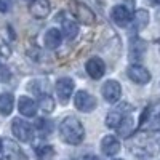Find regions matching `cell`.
<instances>
[{
    "label": "cell",
    "mask_w": 160,
    "mask_h": 160,
    "mask_svg": "<svg viewBox=\"0 0 160 160\" xmlns=\"http://www.w3.org/2000/svg\"><path fill=\"white\" fill-rule=\"evenodd\" d=\"M55 90H56V95H58V99L61 101V104H68V101L71 99L72 93H74V80L69 77L59 78L55 85Z\"/></svg>",
    "instance_id": "8992f818"
},
{
    "label": "cell",
    "mask_w": 160,
    "mask_h": 160,
    "mask_svg": "<svg viewBox=\"0 0 160 160\" xmlns=\"http://www.w3.org/2000/svg\"><path fill=\"white\" fill-rule=\"evenodd\" d=\"M78 34V24L74 21H64L62 24V37L66 40H74Z\"/></svg>",
    "instance_id": "7402d4cb"
},
{
    "label": "cell",
    "mask_w": 160,
    "mask_h": 160,
    "mask_svg": "<svg viewBox=\"0 0 160 160\" xmlns=\"http://www.w3.org/2000/svg\"><path fill=\"white\" fill-rule=\"evenodd\" d=\"M0 151H2V139H0Z\"/></svg>",
    "instance_id": "83f0119b"
},
{
    "label": "cell",
    "mask_w": 160,
    "mask_h": 160,
    "mask_svg": "<svg viewBox=\"0 0 160 160\" xmlns=\"http://www.w3.org/2000/svg\"><path fill=\"white\" fill-rule=\"evenodd\" d=\"M29 11L34 18L45 19L51 11V5H50L48 0H32L31 5H29Z\"/></svg>",
    "instance_id": "7c38bea8"
},
{
    "label": "cell",
    "mask_w": 160,
    "mask_h": 160,
    "mask_svg": "<svg viewBox=\"0 0 160 160\" xmlns=\"http://www.w3.org/2000/svg\"><path fill=\"white\" fill-rule=\"evenodd\" d=\"M148 50V43L142 38L135 37L130 42V59L131 61H141L144 58V53Z\"/></svg>",
    "instance_id": "4fadbf2b"
},
{
    "label": "cell",
    "mask_w": 160,
    "mask_h": 160,
    "mask_svg": "<svg viewBox=\"0 0 160 160\" xmlns=\"http://www.w3.org/2000/svg\"><path fill=\"white\" fill-rule=\"evenodd\" d=\"M13 7L11 0H0V13H8Z\"/></svg>",
    "instance_id": "484cf974"
},
{
    "label": "cell",
    "mask_w": 160,
    "mask_h": 160,
    "mask_svg": "<svg viewBox=\"0 0 160 160\" xmlns=\"http://www.w3.org/2000/svg\"><path fill=\"white\" fill-rule=\"evenodd\" d=\"M101 151H102L104 155H109V157L118 154V151H120V142H118V139H117L115 136H112V135L104 136L102 141H101Z\"/></svg>",
    "instance_id": "2e32d148"
},
{
    "label": "cell",
    "mask_w": 160,
    "mask_h": 160,
    "mask_svg": "<svg viewBox=\"0 0 160 160\" xmlns=\"http://www.w3.org/2000/svg\"><path fill=\"white\" fill-rule=\"evenodd\" d=\"M111 18L112 21L118 26V28H128V24L131 22V10L125 5H115L111 10Z\"/></svg>",
    "instance_id": "52a82bcc"
},
{
    "label": "cell",
    "mask_w": 160,
    "mask_h": 160,
    "mask_svg": "<svg viewBox=\"0 0 160 160\" xmlns=\"http://www.w3.org/2000/svg\"><path fill=\"white\" fill-rule=\"evenodd\" d=\"M38 160H53L55 157V149L51 146H40V148L35 149Z\"/></svg>",
    "instance_id": "cb8c5ba5"
},
{
    "label": "cell",
    "mask_w": 160,
    "mask_h": 160,
    "mask_svg": "<svg viewBox=\"0 0 160 160\" xmlns=\"http://www.w3.org/2000/svg\"><path fill=\"white\" fill-rule=\"evenodd\" d=\"M2 149H3L7 160H28V155L19 148V144L15 142L13 139H3Z\"/></svg>",
    "instance_id": "30bf717a"
},
{
    "label": "cell",
    "mask_w": 160,
    "mask_h": 160,
    "mask_svg": "<svg viewBox=\"0 0 160 160\" xmlns=\"http://www.w3.org/2000/svg\"><path fill=\"white\" fill-rule=\"evenodd\" d=\"M18 109H19L21 115H24V117H35L38 106H37V102H35L32 98H29V96H21V98L18 99Z\"/></svg>",
    "instance_id": "9a60e30c"
},
{
    "label": "cell",
    "mask_w": 160,
    "mask_h": 160,
    "mask_svg": "<svg viewBox=\"0 0 160 160\" xmlns=\"http://www.w3.org/2000/svg\"><path fill=\"white\" fill-rule=\"evenodd\" d=\"M78 160H99L96 155H83V157H80Z\"/></svg>",
    "instance_id": "4316f807"
},
{
    "label": "cell",
    "mask_w": 160,
    "mask_h": 160,
    "mask_svg": "<svg viewBox=\"0 0 160 160\" xmlns=\"http://www.w3.org/2000/svg\"><path fill=\"white\" fill-rule=\"evenodd\" d=\"M158 48H160V38H158Z\"/></svg>",
    "instance_id": "f1b7e54d"
},
{
    "label": "cell",
    "mask_w": 160,
    "mask_h": 160,
    "mask_svg": "<svg viewBox=\"0 0 160 160\" xmlns=\"http://www.w3.org/2000/svg\"><path fill=\"white\" fill-rule=\"evenodd\" d=\"M10 78H11V71L7 68V66H0V82H10Z\"/></svg>",
    "instance_id": "d4e9b609"
},
{
    "label": "cell",
    "mask_w": 160,
    "mask_h": 160,
    "mask_svg": "<svg viewBox=\"0 0 160 160\" xmlns=\"http://www.w3.org/2000/svg\"><path fill=\"white\" fill-rule=\"evenodd\" d=\"M35 128H37L40 136H48L50 133L53 131V123L50 122L48 118H38L35 122Z\"/></svg>",
    "instance_id": "603a6c76"
},
{
    "label": "cell",
    "mask_w": 160,
    "mask_h": 160,
    "mask_svg": "<svg viewBox=\"0 0 160 160\" xmlns=\"http://www.w3.org/2000/svg\"><path fill=\"white\" fill-rule=\"evenodd\" d=\"M101 91H102V96H104L106 101L111 102V104H115L120 99V96H122V85H120L117 80H108V82L102 85Z\"/></svg>",
    "instance_id": "9c48e42d"
},
{
    "label": "cell",
    "mask_w": 160,
    "mask_h": 160,
    "mask_svg": "<svg viewBox=\"0 0 160 160\" xmlns=\"http://www.w3.org/2000/svg\"><path fill=\"white\" fill-rule=\"evenodd\" d=\"M26 2H31V0H26Z\"/></svg>",
    "instance_id": "f546056e"
},
{
    "label": "cell",
    "mask_w": 160,
    "mask_h": 160,
    "mask_svg": "<svg viewBox=\"0 0 160 160\" xmlns=\"http://www.w3.org/2000/svg\"><path fill=\"white\" fill-rule=\"evenodd\" d=\"M131 21H133L135 29L141 31L144 28H148V24H149V13L146 11V10H138V11H135V15H133Z\"/></svg>",
    "instance_id": "ffe728a7"
},
{
    "label": "cell",
    "mask_w": 160,
    "mask_h": 160,
    "mask_svg": "<svg viewBox=\"0 0 160 160\" xmlns=\"http://www.w3.org/2000/svg\"><path fill=\"white\" fill-rule=\"evenodd\" d=\"M11 131L15 135V138L19 139L21 142H29L32 139V127L19 117H16L11 122Z\"/></svg>",
    "instance_id": "277c9868"
},
{
    "label": "cell",
    "mask_w": 160,
    "mask_h": 160,
    "mask_svg": "<svg viewBox=\"0 0 160 160\" xmlns=\"http://www.w3.org/2000/svg\"><path fill=\"white\" fill-rule=\"evenodd\" d=\"M40 98H38V108L42 109L45 114H51L53 111H55V108H56V102H55V99H53V96H50V95H38Z\"/></svg>",
    "instance_id": "44dd1931"
},
{
    "label": "cell",
    "mask_w": 160,
    "mask_h": 160,
    "mask_svg": "<svg viewBox=\"0 0 160 160\" xmlns=\"http://www.w3.org/2000/svg\"><path fill=\"white\" fill-rule=\"evenodd\" d=\"M117 131L122 138H128L130 135H133V131H135V120H133L130 115H125L123 120L118 123Z\"/></svg>",
    "instance_id": "ac0fdd59"
},
{
    "label": "cell",
    "mask_w": 160,
    "mask_h": 160,
    "mask_svg": "<svg viewBox=\"0 0 160 160\" xmlns=\"http://www.w3.org/2000/svg\"><path fill=\"white\" fill-rule=\"evenodd\" d=\"M15 108V98L10 93H2L0 95V114L2 115H10Z\"/></svg>",
    "instance_id": "d6986e66"
},
{
    "label": "cell",
    "mask_w": 160,
    "mask_h": 160,
    "mask_svg": "<svg viewBox=\"0 0 160 160\" xmlns=\"http://www.w3.org/2000/svg\"><path fill=\"white\" fill-rule=\"evenodd\" d=\"M69 11L74 15L75 19H78V22H82L85 26H91L96 21V16H95V13H93V10L90 7H87L85 3L78 2V0H71L69 2Z\"/></svg>",
    "instance_id": "7a4b0ae2"
},
{
    "label": "cell",
    "mask_w": 160,
    "mask_h": 160,
    "mask_svg": "<svg viewBox=\"0 0 160 160\" xmlns=\"http://www.w3.org/2000/svg\"><path fill=\"white\" fill-rule=\"evenodd\" d=\"M118 160H122V158H118Z\"/></svg>",
    "instance_id": "4dcf8cb0"
},
{
    "label": "cell",
    "mask_w": 160,
    "mask_h": 160,
    "mask_svg": "<svg viewBox=\"0 0 160 160\" xmlns=\"http://www.w3.org/2000/svg\"><path fill=\"white\" fill-rule=\"evenodd\" d=\"M0 160H2V158H0Z\"/></svg>",
    "instance_id": "1f68e13d"
},
{
    "label": "cell",
    "mask_w": 160,
    "mask_h": 160,
    "mask_svg": "<svg viewBox=\"0 0 160 160\" xmlns=\"http://www.w3.org/2000/svg\"><path fill=\"white\" fill-rule=\"evenodd\" d=\"M74 104H75V109H78L80 112H91V111L96 109L98 101H96V98L93 96V95H90L88 91L78 90L75 93Z\"/></svg>",
    "instance_id": "3957f363"
},
{
    "label": "cell",
    "mask_w": 160,
    "mask_h": 160,
    "mask_svg": "<svg viewBox=\"0 0 160 160\" xmlns=\"http://www.w3.org/2000/svg\"><path fill=\"white\" fill-rule=\"evenodd\" d=\"M141 127L155 133H160V112L151 115V109H146L144 114L141 115Z\"/></svg>",
    "instance_id": "5bb4252c"
},
{
    "label": "cell",
    "mask_w": 160,
    "mask_h": 160,
    "mask_svg": "<svg viewBox=\"0 0 160 160\" xmlns=\"http://www.w3.org/2000/svg\"><path fill=\"white\" fill-rule=\"evenodd\" d=\"M59 138L71 146H78L85 138V128L78 118L69 115L59 123Z\"/></svg>",
    "instance_id": "6da1fadb"
},
{
    "label": "cell",
    "mask_w": 160,
    "mask_h": 160,
    "mask_svg": "<svg viewBox=\"0 0 160 160\" xmlns=\"http://www.w3.org/2000/svg\"><path fill=\"white\" fill-rule=\"evenodd\" d=\"M127 74H128L131 82H135L138 85H146L151 82V72L141 64H131L127 71Z\"/></svg>",
    "instance_id": "ba28073f"
},
{
    "label": "cell",
    "mask_w": 160,
    "mask_h": 160,
    "mask_svg": "<svg viewBox=\"0 0 160 160\" xmlns=\"http://www.w3.org/2000/svg\"><path fill=\"white\" fill-rule=\"evenodd\" d=\"M85 69H87V74L93 78V80H99L102 78V75L106 74V64L101 58L98 56H93L87 61L85 64Z\"/></svg>",
    "instance_id": "8fae6325"
},
{
    "label": "cell",
    "mask_w": 160,
    "mask_h": 160,
    "mask_svg": "<svg viewBox=\"0 0 160 160\" xmlns=\"http://www.w3.org/2000/svg\"><path fill=\"white\" fill-rule=\"evenodd\" d=\"M130 112H131V106L128 102H120L117 108H114L108 114V117H106V125L109 128H117L118 123L123 120V117L128 115Z\"/></svg>",
    "instance_id": "5b68a950"
},
{
    "label": "cell",
    "mask_w": 160,
    "mask_h": 160,
    "mask_svg": "<svg viewBox=\"0 0 160 160\" xmlns=\"http://www.w3.org/2000/svg\"><path fill=\"white\" fill-rule=\"evenodd\" d=\"M61 42H62V34H61V31H58V29H55V28L47 31V34H45V37H43V43H45V47H47L48 50L58 48V47L61 45Z\"/></svg>",
    "instance_id": "e0dca14e"
}]
</instances>
